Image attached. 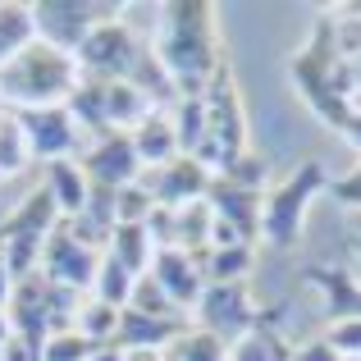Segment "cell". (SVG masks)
<instances>
[{
    "label": "cell",
    "mask_w": 361,
    "mask_h": 361,
    "mask_svg": "<svg viewBox=\"0 0 361 361\" xmlns=\"http://www.w3.org/2000/svg\"><path fill=\"white\" fill-rule=\"evenodd\" d=\"M27 42H37V32H32V9L18 5V0L0 5V64L14 60Z\"/></svg>",
    "instance_id": "603a6c76"
},
{
    "label": "cell",
    "mask_w": 361,
    "mask_h": 361,
    "mask_svg": "<svg viewBox=\"0 0 361 361\" xmlns=\"http://www.w3.org/2000/svg\"><path fill=\"white\" fill-rule=\"evenodd\" d=\"M151 211H156V202L142 183H128L115 192V224H147Z\"/></svg>",
    "instance_id": "f546056e"
},
{
    "label": "cell",
    "mask_w": 361,
    "mask_h": 361,
    "mask_svg": "<svg viewBox=\"0 0 361 361\" xmlns=\"http://www.w3.org/2000/svg\"><path fill=\"white\" fill-rule=\"evenodd\" d=\"M302 279L316 293H325V316L329 320H361V279L343 265H311Z\"/></svg>",
    "instance_id": "9a60e30c"
},
{
    "label": "cell",
    "mask_w": 361,
    "mask_h": 361,
    "mask_svg": "<svg viewBox=\"0 0 361 361\" xmlns=\"http://www.w3.org/2000/svg\"><path fill=\"white\" fill-rule=\"evenodd\" d=\"M87 361H123V353H119L115 343H101V348H92V357H87Z\"/></svg>",
    "instance_id": "d590c367"
},
{
    "label": "cell",
    "mask_w": 361,
    "mask_h": 361,
    "mask_svg": "<svg viewBox=\"0 0 361 361\" xmlns=\"http://www.w3.org/2000/svg\"><path fill=\"white\" fill-rule=\"evenodd\" d=\"M215 178H224L229 188H243V192L261 197V188L270 183V165H265V156H256V151H243V156L233 160L224 174H215Z\"/></svg>",
    "instance_id": "4316f807"
},
{
    "label": "cell",
    "mask_w": 361,
    "mask_h": 361,
    "mask_svg": "<svg viewBox=\"0 0 361 361\" xmlns=\"http://www.w3.org/2000/svg\"><path fill=\"white\" fill-rule=\"evenodd\" d=\"M128 307L133 311H142V316H160V320H174V316H183V311L174 307V302L165 298V288H160L151 274H142L137 283H133V298H128Z\"/></svg>",
    "instance_id": "83f0119b"
},
{
    "label": "cell",
    "mask_w": 361,
    "mask_h": 361,
    "mask_svg": "<svg viewBox=\"0 0 361 361\" xmlns=\"http://www.w3.org/2000/svg\"><path fill=\"white\" fill-rule=\"evenodd\" d=\"M288 78L302 92L307 110L329 128H343V119L357 110V69L334 51V23L329 18H320L311 27L307 46L288 64Z\"/></svg>",
    "instance_id": "7a4b0ae2"
},
{
    "label": "cell",
    "mask_w": 361,
    "mask_h": 361,
    "mask_svg": "<svg viewBox=\"0 0 361 361\" xmlns=\"http://www.w3.org/2000/svg\"><path fill=\"white\" fill-rule=\"evenodd\" d=\"M192 311H197V329L215 334L220 343H238L247 329L261 320V307H256L247 283H206Z\"/></svg>",
    "instance_id": "ba28073f"
},
{
    "label": "cell",
    "mask_w": 361,
    "mask_h": 361,
    "mask_svg": "<svg viewBox=\"0 0 361 361\" xmlns=\"http://www.w3.org/2000/svg\"><path fill=\"white\" fill-rule=\"evenodd\" d=\"M128 137H133V151H137L142 169H160V165H169V160L178 156L174 123H169V115H165V110H151V115L142 119L137 128L128 133Z\"/></svg>",
    "instance_id": "d6986e66"
},
{
    "label": "cell",
    "mask_w": 361,
    "mask_h": 361,
    "mask_svg": "<svg viewBox=\"0 0 361 361\" xmlns=\"http://www.w3.org/2000/svg\"><path fill=\"white\" fill-rule=\"evenodd\" d=\"M325 192L334 197L338 206H348V211L357 215V211H361V165H357V169H353V174H348V178H338V183H329Z\"/></svg>",
    "instance_id": "d6a6232c"
},
{
    "label": "cell",
    "mask_w": 361,
    "mask_h": 361,
    "mask_svg": "<svg viewBox=\"0 0 361 361\" xmlns=\"http://www.w3.org/2000/svg\"><path fill=\"white\" fill-rule=\"evenodd\" d=\"M206 206L220 224H229L238 238L252 247L261 238V197L243 192V188H229L224 178H211V192H206Z\"/></svg>",
    "instance_id": "4fadbf2b"
},
{
    "label": "cell",
    "mask_w": 361,
    "mask_h": 361,
    "mask_svg": "<svg viewBox=\"0 0 361 361\" xmlns=\"http://www.w3.org/2000/svg\"><path fill=\"white\" fill-rule=\"evenodd\" d=\"M97 265H101V252L87 243H78L69 233V224H55V233L42 243V265H37V274H42L46 283H60V288H92V279H97Z\"/></svg>",
    "instance_id": "9c48e42d"
},
{
    "label": "cell",
    "mask_w": 361,
    "mask_h": 361,
    "mask_svg": "<svg viewBox=\"0 0 361 361\" xmlns=\"http://www.w3.org/2000/svg\"><path fill=\"white\" fill-rule=\"evenodd\" d=\"M151 279L165 288V298L174 302L178 311H188V307H197V298H202V288H206V279H202V270H197V261L188 252H178V247H160L156 256H151Z\"/></svg>",
    "instance_id": "7c38bea8"
},
{
    "label": "cell",
    "mask_w": 361,
    "mask_h": 361,
    "mask_svg": "<svg viewBox=\"0 0 361 361\" xmlns=\"http://www.w3.org/2000/svg\"><path fill=\"white\" fill-rule=\"evenodd\" d=\"M78 82H82V69L73 55L51 51L46 42H27L14 60L0 64V106H14V110L64 106Z\"/></svg>",
    "instance_id": "3957f363"
},
{
    "label": "cell",
    "mask_w": 361,
    "mask_h": 361,
    "mask_svg": "<svg viewBox=\"0 0 361 361\" xmlns=\"http://www.w3.org/2000/svg\"><path fill=\"white\" fill-rule=\"evenodd\" d=\"M338 133H343V137H348V142H353V147L361 151V106H357V110H353V115H348V119H343V128H338Z\"/></svg>",
    "instance_id": "e575fe53"
},
{
    "label": "cell",
    "mask_w": 361,
    "mask_h": 361,
    "mask_svg": "<svg viewBox=\"0 0 361 361\" xmlns=\"http://www.w3.org/2000/svg\"><path fill=\"white\" fill-rule=\"evenodd\" d=\"M123 361H165V353H156V348H133V353H123Z\"/></svg>",
    "instance_id": "74e56055"
},
{
    "label": "cell",
    "mask_w": 361,
    "mask_h": 361,
    "mask_svg": "<svg viewBox=\"0 0 361 361\" xmlns=\"http://www.w3.org/2000/svg\"><path fill=\"white\" fill-rule=\"evenodd\" d=\"M183 329H188V316L160 320V316H142V311L123 307L119 311V329H115V348L119 353H133V348H156V353H165Z\"/></svg>",
    "instance_id": "2e32d148"
},
{
    "label": "cell",
    "mask_w": 361,
    "mask_h": 361,
    "mask_svg": "<svg viewBox=\"0 0 361 361\" xmlns=\"http://www.w3.org/2000/svg\"><path fill=\"white\" fill-rule=\"evenodd\" d=\"M73 329H78L82 338H87L92 348H101V343H115V329H119V311L115 307H106V302H82V311H78V320H73Z\"/></svg>",
    "instance_id": "484cf974"
},
{
    "label": "cell",
    "mask_w": 361,
    "mask_h": 361,
    "mask_svg": "<svg viewBox=\"0 0 361 361\" xmlns=\"http://www.w3.org/2000/svg\"><path fill=\"white\" fill-rule=\"evenodd\" d=\"M343 361H361V357H343Z\"/></svg>",
    "instance_id": "60d3db41"
},
{
    "label": "cell",
    "mask_w": 361,
    "mask_h": 361,
    "mask_svg": "<svg viewBox=\"0 0 361 361\" xmlns=\"http://www.w3.org/2000/svg\"><path fill=\"white\" fill-rule=\"evenodd\" d=\"M229 361H293V348L279 329V311H261V320L238 343H229Z\"/></svg>",
    "instance_id": "e0dca14e"
},
{
    "label": "cell",
    "mask_w": 361,
    "mask_h": 361,
    "mask_svg": "<svg viewBox=\"0 0 361 361\" xmlns=\"http://www.w3.org/2000/svg\"><path fill=\"white\" fill-rule=\"evenodd\" d=\"M5 343H9V316L0 311V348H5Z\"/></svg>",
    "instance_id": "f35d334b"
},
{
    "label": "cell",
    "mask_w": 361,
    "mask_h": 361,
    "mask_svg": "<svg viewBox=\"0 0 361 361\" xmlns=\"http://www.w3.org/2000/svg\"><path fill=\"white\" fill-rule=\"evenodd\" d=\"M27 9H32L37 42H46L51 51H64V55H78V46L87 42L92 27L123 14L119 5H92V0H37Z\"/></svg>",
    "instance_id": "8992f818"
},
{
    "label": "cell",
    "mask_w": 361,
    "mask_h": 361,
    "mask_svg": "<svg viewBox=\"0 0 361 361\" xmlns=\"http://www.w3.org/2000/svg\"><path fill=\"white\" fill-rule=\"evenodd\" d=\"M202 106H206V142L192 160L215 178L247 151V110H243V97H238L229 60L211 73V82H206V92H202Z\"/></svg>",
    "instance_id": "277c9868"
},
{
    "label": "cell",
    "mask_w": 361,
    "mask_h": 361,
    "mask_svg": "<svg viewBox=\"0 0 361 361\" xmlns=\"http://www.w3.org/2000/svg\"><path fill=\"white\" fill-rule=\"evenodd\" d=\"M106 256H110V261H119L133 279H142V274L151 270L156 243H151L147 224H115V229H110V243H106Z\"/></svg>",
    "instance_id": "44dd1931"
},
{
    "label": "cell",
    "mask_w": 361,
    "mask_h": 361,
    "mask_svg": "<svg viewBox=\"0 0 361 361\" xmlns=\"http://www.w3.org/2000/svg\"><path fill=\"white\" fill-rule=\"evenodd\" d=\"M27 160L32 156H27V142H23V133H18L14 115H0V178H14Z\"/></svg>",
    "instance_id": "f1b7e54d"
},
{
    "label": "cell",
    "mask_w": 361,
    "mask_h": 361,
    "mask_svg": "<svg viewBox=\"0 0 361 361\" xmlns=\"http://www.w3.org/2000/svg\"><path fill=\"white\" fill-rule=\"evenodd\" d=\"M14 123H18V133H23V142H27V156L46 160V165H55V160H78L82 142H87L82 128H78V119L69 115V106L14 110Z\"/></svg>",
    "instance_id": "52a82bcc"
},
{
    "label": "cell",
    "mask_w": 361,
    "mask_h": 361,
    "mask_svg": "<svg viewBox=\"0 0 361 361\" xmlns=\"http://www.w3.org/2000/svg\"><path fill=\"white\" fill-rule=\"evenodd\" d=\"M55 224H60V206H55V197L46 192V183H42V188H32V192L14 206L5 220H0V243H5V238L46 243L55 233Z\"/></svg>",
    "instance_id": "5bb4252c"
},
{
    "label": "cell",
    "mask_w": 361,
    "mask_h": 361,
    "mask_svg": "<svg viewBox=\"0 0 361 361\" xmlns=\"http://www.w3.org/2000/svg\"><path fill=\"white\" fill-rule=\"evenodd\" d=\"M156 60L165 69L174 97H202L211 73L224 64L220 51V27H215V5L211 0H174L160 9L156 27Z\"/></svg>",
    "instance_id": "6da1fadb"
},
{
    "label": "cell",
    "mask_w": 361,
    "mask_h": 361,
    "mask_svg": "<svg viewBox=\"0 0 361 361\" xmlns=\"http://www.w3.org/2000/svg\"><path fill=\"white\" fill-rule=\"evenodd\" d=\"M329 188V174L320 160H302L288 169L283 183H274L261 197V243H270L274 252H288L302 238V220H307V206L316 202Z\"/></svg>",
    "instance_id": "5b68a950"
},
{
    "label": "cell",
    "mask_w": 361,
    "mask_h": 361,
    "mask_svg": "<svg viewBox=\"0 0 361 361\" xmlns=\"http://www.w3.org/2000/svg\"><path fill=\"white\" fill-rule=\"evenodd\" d=\"M133 283H137V279H133L119 261H110V256L101 252L97 279H92V298L106 302V307H115V311H123V307H128V298H133Z\"/></svg>",
    "instance_id": "cb8c5ba5"
},
{
    "label": "cell",
    "mask_w": 361,
    "mask_h": 361,
    "mask_svg": "<svg viewBox=\"0 0 361 361\" xmlns=\"http://www.w3.org/2000/svg\"><path fill=\"white\" fill-rule=\"evenodd\" d=\"M78 165L87 174L92 188H106V192H119V188L137 183L142 174V160L133 151L128 133H110V137H92L87 147L78 151Z\"/></svg>",
    "instance_id": "30bf717a"
},
{
    "label": "cell",
    "mask_w": 361,
    "mask_h": 361,
    "mask_svg": "<svg viewBox=\"0 0 361 361\" xmlns=\"http://www.w3.org/2000/svg\"><path fill=\"white\" fill-rule=\"evenodd\" d=\"M353 229H357V247H361V211L353 215Z\"/></svg>",
    "instance_id": "ab89813d"
},
{
    "label": "cell",
    "mask_w": 361,
    "mask_h": 361,
    "mask_svg": "<svg viewBox=\"0 0 361 361\" xmlns=\"http://www.w3.org/2000/svg\"><path fill=\"white\" fill-rule=\"evenodd\" d=\"M169 123H174L178 156H197V151H202V142H206V106H202V97L174 101V115H169Z\"/></svg>",
    "instance_id": "7402d4cb"
},
{
    "label": "cell",
    "mask_w": 361,
    "mask_h": 361,
    "mask_svg": "<svg viewBox=\"0 0 361 361\" xmlns=\"http://www.w3.org/2000/svg\"><path fill=\"white\" fill-rule=\"evenodd\" d=\"M192 261L206 283H247L256 252L252 247H202V252H192Z\"/></svg>",
    "instance_id": "ffe728a7"
},
{
    "label": "cell",
    "mask_w": 361,
    "mask_h": 361,
    "mask_svg": "<svg viewBox=\"0 0 361 361\" xmlns=\"http://www.w3.org/2000/svg\"><path fill=\"white\" fill-rule=\"evenodd\" d=\"M293 361H343V357H338L334 348L325 343V338H311V343L293 348Z\"/></svg>",
    "instance_id": "836d02e7"
},
{
    "label": "cell",
    "mask_w": 361,
    "mask_h": 361,
    "mask_svg": "<svg viewBox=\"0 0 361 361\" xmlns=\"http://www.w3.org/2000/svg\"><path fill=\"white\" fill-rule=\"evenodd\" d=\"M325 343L338 357H361V320H334L325 329Z\"/></svg>",
    "instance_id": "1f68e13d"
},
{
    "label": "cell",
    "mask_w": 361,
    "mask_h": 361,
    "mask_svg": "<svg viewBox=\"0 0 361 361\" xmlns=\"http://www.w3.org/2000/svg\"><path fill=\"white\" fill-rule=\"evenodd\" d=\"M87 357H92V343L78 329H60L42 343V361H87Z\"/></svg>",
    "instance_id": "4dcf8cb0"
},
{
    "label": "cell",
    "mask_w": 361,
    "mask_h": 361,
    "mask_svg": "<svg viewBox=\"0 0 361 361\" xmlns=\"http://www.w3.org/2000/svg\"><path fill=\"white\" fill-rule=\"evenodd\" d=\"M137 183L151 192L156 211H178V206L206 202V192H211V174H206L192 156H174L160 169H142Z\"/></svg>",
    "instance_id": "8fae6325"
},
{
    "label": "cell",
    "mask_w": 361,
    "mask_h": 361,
    "mask_svg": "<svg viewBox=\"0 0 361 361\" xmlns=\"http://www.w3.org/2000/svg\"><path fill=\"white\" fill-rule=\"evenodd\" d=\"M165 361H229V343H220L206 329H183L174 343L165 348Z\"/></svg>",
    "instance_id": "d4e9b609"
},
{
    "label": "cell",
    "mask_w": 361,
    "mask_h": 361,
    "mask_svg": "<svg viewBox=\"0 0 361 361\" xmlns=\"http://www.w3.org/2000/svg\"><path fill=\"white\" fill-rule=\"evenodd\" d=\"M9 293H14V279H9V270H5V256H0V311H5Z\"/></svg>",
    "instance_id": "8d00e7d4"
},
{
    "label": "cell",
    "mask_w": 361,
    "mask_h": 361,
    "mask_svg": "<svg viewBox=\"0 0 361 361\" xmlns=\"http://www.w3.org/2000/svg\"><path fill=\"white\" fill-rule=\"evenodd\" d=\"M46 192L60 206V220H78L92 202V183H87L78 160H55V165H46Z\"/></svg>",
    "instance_id": "ac0fdd59"
}]
</instances>
